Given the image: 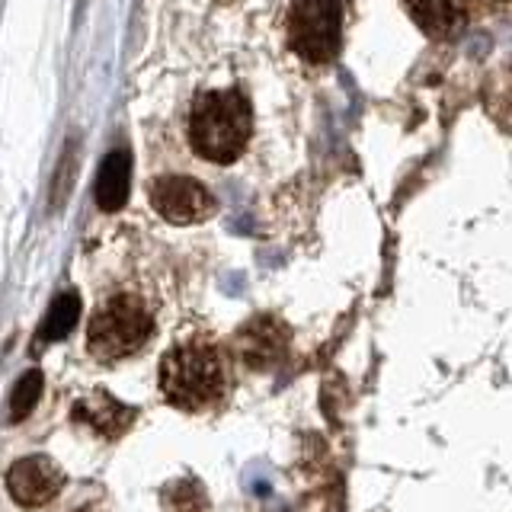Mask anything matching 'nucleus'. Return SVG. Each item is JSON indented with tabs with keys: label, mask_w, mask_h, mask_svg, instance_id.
I'll return each mask as SVG.
<instances>
[{
	"label": "nucleus",
	"mask_w": 512,
	"mask_h": 512,
	"mask_svg": "<svg viewBox=\"0 0 512 512\" xmlns=\"http://www.w3.org/2000/svg\"><path fill=\"white\" fill-rule=\"evenodd\" d=\"M253 132L250 103L237 90H205L189 109V144L202 160L231 164Z\"/></svg>",
	"instance_id": "obj_1"
},
{
	"label": "nucleus",
	"mask_w": 512,
	"mask_h": 512,
	"mask_svg": "<svg viewBox=\"0 0 512 512\" xmlns=\"http://www.w3.org/2000/svg\"><path fill=\"white\" fill-rule=\"evenodd\" d=\"M160 391L176 410H205L228 391V368L218 346L189 340L160 359Z\"/></svg>",
	"instance_id": "obj_2"
},
{
	"label": "nucleus",
	"mask_w": 512,
	"mask_h": 512,
	"mask_svg": "<svg viewBox=\"0 0 512 512\" xmlns=\"http://www.w3.org/2000/svg\"><path fill=\"white\" fill-rule=\"evenodd\" d=\"M154 330V314L135 295H112L90 320V352L100 362H116L138 352Z\"/></svg>",
	"instance_id": "obj_3"
},
{
	"label": "nucleus",
	"mask_w": 512,
	"mask_h": 512,
	"mask_svg": "<svg viewBox=\"0 0 512 512\" xmlns=\"http://www.w3.org/2000/svg\"><path fill=\"white\" fill-rule=\"evenodd\" d=\"M343 32L340 0H295L285 16V36L292 52L314 64H324L336 55Z\"/></svg>",
	"instance_id": "obj_4"
},
{
	"label": "nucleus",
	"mask_w": 512,
	"mask_h": 512,
	"mask_svg": "<svg viewBox=\"0 0 512 512\" xmlns=\"http://www.w3.org/2000/svg\"><path fill=\"white\" fill-rule=\"evenodd\" d=\"M154 212L170 224H199L215 215V199L192 176H160L151 183Z\"/></svg>",
	"instance_id": "obj_5"
},
{
	"label": "nucleus",
	"mask_w": 512,
	"mask_h": 512,
	"mask_svg": "<svg viewBox=\"0 0 512 512\" xmlns=\"http://www.w3.org/2000/svg\"><path fill=\"white\" fill-rule=\"evenodd\" d=\"M64 487V474L61 468L45 455H32L20 458L7 471V490L13 493V500L20 506H45L48 500H55Z\"/></svg>",
	"instance_id": "obj_6"
},
{
	"label": "nucleus",
	"mask_w": 512,
	"mask_h": 512,
	"mask_svg": "<svg viewBox=\"0 0 512 512\" xmlns=\"http://www.w3.org/2000/svg\"><path fill=\"white\" fill-rule=\"evenodd\" d=\"M410 20L426 36L448 39L468 20V0H404Z\"/></svg>",
	"instance_id": "obj_7"
},
{
	"label": "nucleus",
	"mask_w": 512,
	"mask_h": 512,
	"mask_svg": "<svg viewBox=\"0 0 512 512\" xmlns=\"http://www.w3.org/2000/svg\"><path fill=\"white\" fill-rule=\"evenodd\" d=\"M128 186H132V154L116 148L109 151L100 173H96V205L103 212H119L128 199Z\"/></svg>",
	"instance_id": "obj_8"
},
{
	"label": "nucleus",
	"mask_w": 512,
	"mask_h": 512,
	"mask_svg": "<svg viewBox=\"0 0 512 512\" xmlns=\"http://www.w3.org/2000/svg\"><path fill=\"white\" fill-rule=\"evenodd\" d=\"M132 410L122 407L119 400H112L109 394H93L87 400H80L74 407V420H84L90 423L96 432H103V436H119L125 426H132Z\"/></svg>",
	"instance_id": "obj_9"
},
{
	"label": "nucleus",
	"mask_w": 512,
	"mask_h": 512,
	"mask_svg": "<svg viewBox=\"0 0 512 512\" xmlns=\"http://www.w3.org/2000/svg\"><path fill=\"white\" fill-rule=\"evenodd\" d=\"M77 317H80V298L74 292H61L55 301H52V308H48L45 320H42V327L36 333V346H48V343H58L61 336H68L77 324Z\"/></svg>",
	"instance_id": "obj_10"
},
{
	"label": "nucleus",
	"mask_w": 512,
	"mask_h": 512,
	"mask_svg": "<svg viewBox=\"0 0 512 512\" xmlns=\"http://www.w3.org/2000/svg\"><path fill=\"white\" fill-rule=\"evenodd\" d=\"M42 394V372L39 368H29V372L16 381V388H13V397H10V420H23V416L36 407V400Z\"/></svg>",
	"instance_id": "obj_11"
}]
</instances>
